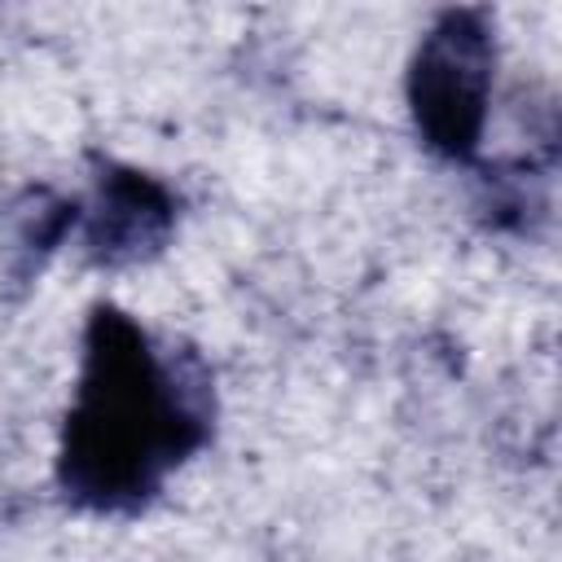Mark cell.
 Instances as JSON below:
<instances>
[{"label": "cell", "mask_w": 562, "mask_h": 562, "mask_svg": "<svg viewBox=\"0 0 562 562\" xmlns=\"http://www.w3.org/2000/svg\"><path fill=\"white\" fill-rule=\"evenodd\" d=\"M492 70L496 40L483 9H448L430 22L408 61V110L417 136L435 154L452 162L474 158L487 123Z\"/></svg>", "instance_id": "obj_2"}, {"label": "cell", "mask_w": 562, "mask_h": 562, "mask_svg": "<svg viewBox=\"0 0 562 562\" xmlns=\"http://www.w3.org/2000/svg\"><path fill=\"white\" fill-rule=\"evenodd\" d=\"M206 439L211 382L202 364L184 351H162L114 303H97L57 448L61 492L97 514H132Z\"/></svg>", "instance_id": "obj_1"}, {"label": "cell", "mask_w": 562, "mask_h": 562, "mask_svg": "<svg viewBox=\"0 0 562 562\" xmlns=\"http://www.w3.org/2000/svg\"><path fill=\"white\" fill-rule=\"evenodd\" d=\"M176 228V198L145 171L105 162L83 215V246L97 263L123 268L158 255Z\"/></svg>", "instance_id": "obj_3"}]
</instances>
